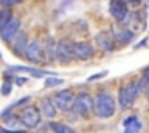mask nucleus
Segmentation results:
<instances>
[{
	"instance_id": "nucleus-1",
	"label": "nucleus",
	"mask_w": 149,
	"mask_h": 133,
	"mask_svg": "<svg viewBox=\"0 0 149 133\" xmlns=\"http://www.w3.org/2000/svg\"><path fill=\"white\" fill-rule=\"evenodd\" d=\"M93 112L101 119H109L116 114V101L106 91H101L93 100Z\"/></svg>"
},
{
	"instance_id": "nucleus-2",
	"label": "nucleus",
	"mask_w": 149,
	"mask_h": 133,
	"mask_svg": "<svg viewBox=\"0 0 149 133\" xmlns=\"http://www.w3.org/2000/svg\"><path fill=\"white\" fill-rule=\"evenodd\" d=\"M139 85L138 82H130L125 87H122L119 90V106L122 109H130L135 103V100L139 95Z\"/></svg>"
},
{
	"instance_id": "nucleus-3",
	"label": "nucleus",
	"mask_w": 149,
	"mask_h": 133,
	"mask_svg": "<svg viewBox=\"0 0 149 133\" xmlns=\"http://www.w3.org/2000/svg\"><path fill=\"white\" fill-rule=\"evenodd\" d=\"M53 103H55L56 109L58 111H63V112H68L74 107V103H75V96L72 93V90L66 88V90H61L53 96Z\"/></svg>"
},
{
	"instance_id": "nucleus-4",
	"label": "nucleus",
	"mask_w": 149,
	"mask_h": 133,
	"mask_svg": "<svg viewBox=\"0 0 149 133\" xmlns=\"http://www.w3.org/2000/svg\"><path fill=\"white\" fill-rule=\"evenodd\" d=\"M24 56H26L27 61L34 63V64H40V63L47 61L45 59V50H43V47L40 45L39 40H32L31 43H27Z\"/></svg>"
},
{
	"instance_id": "nucleus-5",
	"label": "nucleus",
	"mask_w": 149,
	"mask_h": 133,
	"mask_svg": "<svg viewBox=\"0 0 149 133\" xmlns=\"http://www.w3.org/2000/svg\"><path fill=\"white\" fill-rule=\"evenodd\" d=\"M74 109L79 116L82 117H88L90 112L93 111V98L90 96L88 93L82 91L75 96V103H74Z\"/></svg>"
},
{
	"instance_id": "nucleus-6",
	"label": "nucleus",
	"mask_w": 149,
	"mask_h": 133,
	"mask_svg": "<svg viewBox=\"0 0 149 133\" xmlns=\"http://www.w3.org/2000/svg\"><path fill=\"white\" fill-rule=\"evenodd\" d=\"M19 119H21V122H23L24 127L34 128V127H37L40 123V111L37 109L36 106H29V107H26V109H23Z\"/></svg>"
},
{
	"instance_id": "nucleus-7",
	"label": "nucleus",
	"mask_w": 149,
	"mask_h": 133,
	"mask_svg": "<svg viewBox=\"0 0 149 133\" xmlns=\"http://www.w3.org/2000/svg\"><path fill=\"white\" fill-rule=\"evenodd\" d=\"M74 43H71L68 39L61 40L59 43H56V58L63 63H69L75 58L74 56Z\"/></svg>"
},
{
	"instance_id": "nucleus-8",
	"label": "nucleus",
	"mask_w": 149,
	"mask_h": 133,
	"mask_svg": "<svg viewBox=\"0 0 149 133\" xmlns=\"http://www.w3.org/2000/svg\"><path fill=\"white\" fill-rule=\"evenodd\" d=\"M109 11L119 23H122V21L128 16L127 0H111L109 2Z\"/></svg>"
},
{
	"instance_id": "nucleus-9",
	"label": "nucleus",
	"mask_w": 149,
	"mask_h": 133,
	"mask_svg": "<svg viewBox=\"0 0 149 133\" xmlns=\"http://www.w3.org/2000/svg\"><path fill=\"white\" fill-rule=\"evenodd\" d=\"M18 32H19V19H16V18H11L7 26L0 31L2 39H3L5 42H13L15 37L18 36Z\"/></svg>"
},
{
	"instance_id": "nucleus-10",
	"label": "nucleus",
	"mask_w": 149,
	"mask_h": 133,
	"mask_svg": "<svg viewBox=\"0 0 149 133\" xmlns=\"http://www.w3.org/2000/svg\"><path fill=\"white\" fill-rule=\"evenodd\" d=\"M72 47H74V56L77 59H82V61L93 58V55H95L93 47L87 42H75Z\"/></svg>"
},
{
	"instance_id": "nucleus-11",
	"label": "nucleus",
	"mask_w": 149,
	"mask_h": 133,
	"mask_svg": "<svg viewBox=\"0 0 149 133\" xmlns=\"http://www.w3.org/2000/svg\"><path fill=\"white\" fill-rule=\"evenodd\" d=\"M95 40H96L98 47L101 50H104V52H114L116 50V43H114V39L111 37L109 32H104V31L103 32H98Z\"/></svg>"
},
{
	"instance_id": "nucleus-12",
	"label": "nucleus",
	"mask_w": 149,
	"mask_h": 133,
	"mask_svg": "<svg viewBox=\"0 0 149 133\" xmlns=\"http://www.w3.org/2000/svg\"><path fill=\"white\" fill-rule=\"evenodd\" d=\"M8 71H24V72H29L32 77L36 79H42V77H50V75H55V72H50V71H43V69H36V68H26V66H11L8 68Z\"/></svg>"
},
{
	"instance_id": "nucleus-13",
	"label": "nucleus",
	"mask_w": 149,
	"mask_h": 133,
	"mask_svg": "<svg viewBox=\"0 0 149 133\" xmlns=\"http://www.w3.org/2000/svg\"><path fill=\"white\" fill-rule=\"evenodd\" d=\"M40 111L43 112L45 117L53 119V117H56V111L58 109H56V106H55V103H53L52 98L45 96V98H42V101H40Z\"/></svg>"
},
{
	"instance_id": "nucleus-14",
	"label": "nucleus",
	"mask_w": 149,
	"mask_h": 133,
	"mask_svg": "<svg viewBox=\"0 0 149 133\" xmlns=\"http://www.w3.org/2000/svg\"><path fill=\"white\" fill-rule=\"evenodd\" d=\"M141 127L143 125L136 116H130L123 120V133H138Z\"/></svg>"
},
{
	"instance_id": "nucleus-15",
	"label": "nucleus",
	"mask_w": 149,
	"mask_h": 133,
	"mask_svg": "<svg viewBox=\"0 0 149 133\" xmlns=\"http://www.w3.org/2000/svg\"><path fill=\"white\" fill-rule=\"evenodd\" d=\"M114 39H116L119 43H123V45H127V43H130L133 39H135V32H133V31H130V29L117 31V32L114 34Z\"/></svg>"
},
{
	"instance_id": "nucleus-16",
	"label": "nucleus",
	"mask_w": 149,
	"mask_h": 133,
	"mask_svg": "<svg viewBox=\"0 0 149 133\" xmlns=\"http://www.w3.org/2000/svg\"><path fill=\"white\" fill-rule=\"evenodd\" d=\"M26 47H27V37H26V34H21L18 37V40L15 42V53L16 55H24Z\"/></svg>"
},
{
	"instance_id": "nucleus-17",
	"label": "nucleus",
	"mask_w": 149,
	"mask_h": 133,
	"mask_svg": "<svg viewBox=\"0 0 149 133\" xmlns=\"http://www.w3.org/2000/svg\"><path fill=\"white\" fill-rule=\"evenodd\" d=\"M11 18H13V16H11V10L8 7H5V8H2V10H0V31L7 26L8 21H10Z\"/></svg>"
},
{
	"instance_id": "nucleus-18",
	"label": "nucleus",
	"mask_w": 149,
	"mask_h": 133,
	"mask_svg": "<svg viewBox=\"0 0 149 133\" xmlns=\"http://www.w3.org/2000/svg\"><path fill=\"white\" fill-rule=\"evenodd\" d=\"M50 128L53 130V133H75L72 128H69L66 123H59V122H52Z\"/></svg>"
},
{
	"instance_id": "nucleus-19",
	"label": "nucleus",
	"mask_w": 149,
	"mask_h": 133,
	"mask_svg": "<svg viewBox=\"0 0 149 133\" xmlns=\"http://www.w3.org/2000/svg\"><path fill=\"white\" fill-rule=\"evenodd\" d=\"M21 119L19 117H8L7 119V128L11 130H21Z\"/></svg>"
},
{
	"instance_id": "nucleus-20",
	"label": "nucleus",
	"mask_w": 149,
	"mask_h": 133,
	"mask_svg": "<svg viewBox=\"0 0 149 133\" xmlns=\"http://www.w3.org/2000/svg\"><path fill=\"white\" fill-rule=\"evenodd\" d=\"M61 84H64V80H63V79H58V77H47L45 79V87L47 88H53V87L61 85Z\"/></svg>"
},
{
	"instance_id": "nucleus-21",
	"label": "nucleus",
	"mask_w": 149,
	"mask_h": 133,
	"mask_svg": "<svg viewBox=\"0 0 149 133\" xmlns=\"http://www.w3.org/2000/svg\"><path fill=\"white\" fill-rule=\"evenodd\" d=\"M138 85H139V90L141 91H148L149 90V72H146V74L139 79Z\"/></svg>"
},
{
	"instance_id": "nucleus-22",
	"label": "nucleus",
	"mask_w": 149,
	"mask_h": 133,
	"mask_svg": "<svg viewBox=\"0 0 149 133\" xmlns=\"http://www.w3.org/2000/svg\"><path fill=\"white\" fill-rule=\"evenodd\" d=\"M0 93L3 95V96H8V95L11 93V84H10V82H5V84L2 85V88H0Z\"/></svg>"
},
{
	"instance_id": "nucleus-23",
	"label": "nucleus",
	"mask_w": 149,
	"mask_h": 133,
	"mask_svg": "<svg viewBox=\"0 0 149 133\" xmlns=\"http://www.w3.org/2000/svg\"><path fill=\"white\" fill-rule=\"evenodd\" d=\"M23 0H0V5L2 7H13V5H18V3H21Z\"/></svg>"
},
{
	"instance_id": "nucleus-24",
	"label": "nucleus",
	"mask_w": 149,
	"mask_h": 133,
	"mask_svg": "<svg viewBox=\"0 0 149 133\" xmlns=\"http://www.w3.org/2000/svg\"><path fill=\"white\" fill-rule=\"evenodd\" d=\"M0 133H27L26 130H11L7 127H0Z\"/></svg>"
},
{
	"instance_id": "nucleus-25",
	"label": "nucleus",
	"mask_w": 149,
	"mask_h": 133,
	"mask_svg": "<svg viewBox=\"0 0 149 133\" xmlns=\"http://www.w3.org/2000/svg\"><path fill=\"white\" fill-rule=\"evenodd\" d=\"M106 75H107V71H103V72H100V74H95V75H91V77H88V80L93 82V80H98V79L106 77Z\"/></svg>"
},
{
	"instance_id": "nucleus-26",
	"label": "nucleus",
	"mask_w": 149,
	"mask_h": 133,
	"mask_svg": "<svg viewBox=\"0 0 149 133\" xmlns=\"http://www.w3.org/2000/svg\"><path fill=\"white\" fill-rule=\"evenodd\" d=\"M146 43H148V39H143L139 43H136V47H135V50H138V48H141V47H144Z\"/></svg>"
},
{
	"instance_id": "nucleus-27",
	"label": "nucleus",
	"mask_w": 149,
	"mask_h": 133,
	"mask_svg": "<svg viewBox=\"0 0 149 133\" xmlns=\"http://www.w3.org/2000/svg\"><path fill=\"white\" fill-rule=\"evenodd\" d=\"M15 80H16L18 85H23V84H26V82H27V79H24V77H16Z\"/></svg>"
},
{
	"instance_id": "nucleus-28",
	"label": "nucleus",
	"mask_w": 149,
	"mask_h": 133,
	"mask_svg": "<svg viewBox=\"0 0 149 133\" xmlns=\"http://www.w3.org/2000/svg\"><path fill=\"white\" fill-rule=\"evenodd\" d=\"M127 2H132V3H138L139 0H127Z\"/></svg>"
},
{
	"instance_id": "nucleus-29",
	"label": "nucleus",
	"mask_w": 149,
	"mask_h": 133,
	"mask_svg": "<svg viewBox=\"0 0 149 133\" xmlns=\"http://www.w3.org/2000/svg\"><path fill=\"white\" fill-rule=\"evenodd\" d=\"M146 93H148V100H149V90H148V91H146Z\"/></svg>"
}]
</instances>
